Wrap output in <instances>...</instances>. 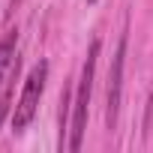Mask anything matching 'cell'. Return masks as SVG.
I'll return each instance as SVG.
<instances>
[{
    "instance_id": "cell-1",
    "label": "cell",
    "mask_w": 153,
    "mask_h": 153,
    "mask_svg": "<svg viewBox=\"0 0 153 153\" xmlns=\"http://www.w3.org/2000/svg\"><path fill=\"white\" fill-rule=\"evenodd\" d=\"M102 51V39L90 42V51L84 57L81 66V78H78V90H75V102H72V123H69V150H81L84 141V129H87V111H90V93H93V78H96V60Z\"/></svg>"
},
{
    "instance_id": "cell-2",
    "label": "cell",
    "mask_w": 153,
    "mask_h": 153,
    "mask_svg": "<svg viewBox=\"0 0 153 153\" xmlns=\"http://www.w3.org/2000/svg\"><path fill=\"white\" fill-rule=\"evenodd\" d=\"M45 81H48V63L39 60V63L30 69L27 81H24V87H21V96H18V105H15V111H12V132H24L27 123L36 117V108H39Z\"/></svg>"
},
{
    "instance_id": "cell-3",
    "label": "cell",
    "mask_w": 153,
    "mask_h": 153,
    "mask_svg": "<svg viewBox=\"0 0 153 153\" xmlns=\"http://www.w3.org/2000/svg\"><path fill=\"white\" fill-rule=\"evenodd\" d=\"M126 33L117 42V51L111 57V69H108V93H105V123L108 129L117 126V114H120V96H123V63H126Z\"/></svg>"
},
{
    "instance_id": "cell-4",
    "label": "cell",
    "mask_w": 153,
    "mask_h": 153,
    "mask_svg": "<svg viewBox=\"0 0 153 153\" xmlns=\"http://www.w3.org/2000/svg\"><path fill=\"white\" fill-rule=\"evenodd\" d=\"M15 45H18V33L9 30L3 39H0V81L6 78V75H12L18 57H15Z\"/></svg>"
},
{
    "instance_id": "cell-5",
    "label": "cell",
    "mask_w": 153,
    "mask_h": 153,
    "mask_svg": "<svg viewBox=\"0 0 153 153\" xmlns=\"http://www.w3.org/2000/svg\"><path fill=\"white\" fill-rule=\"evenodd\" d=\"M69 120H72V90L63 87V96H60V147H63V135L69 132Z\"/></svg>"
},
{
    "instance_id": "cell-6",
    "label": "cell",
    "mask_w": 153,
    "mask_h": 153,
    "mask_svg": "<svg viewBox=\"0 0 153 153\" xmlns=\"http://www.w3.org/2000/svg\"><path fill=\"white\" fill-rule=\"evenodd\" d=\"M9 105H12V84L0 93V126H3V120H6V114H9Z\"/></svg>"
},
{
    "instance_id": "cell-7",
    "label": "cell",
    "mask_w": 153,
    "mask_h": 153,
    "mask_svg": "<svg viewBox=\"0 0 153 153\" xmlns=\"http://www.w3.org/2000/svg\"><path fill=\"white\" fill-rule=\"evenodd\" d=\"M87 3H96V0H87Z\"/></svg>"
}]
</instances>
